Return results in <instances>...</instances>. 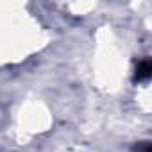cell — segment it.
Returning a JSON list of instances; mask_svg holds the SVG:
<instances>
[{
	"label": "cell",
	"mask_w": 152,
	"mask_h": 152,
	"mask_svg": "<svg viewBox=\"0 0 152 152\" xmlns=\"http://www.w3.org/2000/svg\"><path fill=\"white\" fill-rule=\"evenodd\" d=\"M152 75V64L148 59H143L136 66V81H148Z\"/></svg>",
	"instance_id": "1"
}]
</instances>
